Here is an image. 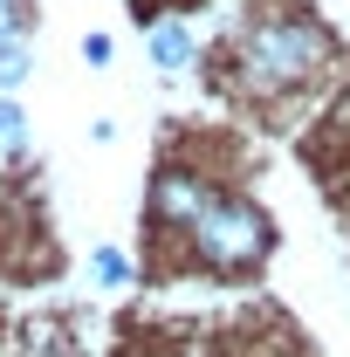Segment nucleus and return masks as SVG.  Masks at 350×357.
I'll return each mask as SVG.
<instances>
[{"mask_svg": "<svg viewBox=\"0 0 350 357\" xmlns=\"http://www.w3.org/2000/svg\"><path fill=\"white\" fill-rule=\"evenodd\" d=\"M151 227L185 248V261L206 275H248L268 261V213L241 192H220L213 178L185 172V165H158L151 199H144Z\"/></svg>", "mask_w": 350, "mask_h": 357, "instance_id": "nucleus-1", "label": "nucleus"}, {"mask_svg": "<svg viewBox=\"0 0 350 357\" xmlns=\"http://www.w3.org/2000/svg\"><path fill=\"white\" fill-rule=\"evenodd\" d=\"M330 28L309 21L303 7H248L234 21V48H227V69L234 89L254 96V103H282V96H303L323 69H330Z\"/></svg>", "mask_w": 350, "mask_h": 357, "instance_id": "nucleus-2", "label": "nucleus"}, {"mask_svg": "<svg viewBox=\"0 0 350 357\" xmlns=\"http://www.w3.org/2000/svg\"><path fill=\"white\" fill-rule=\"evenodd\" d=\"M144 48H151V69L158 76H185L192 62H199V42H192V28L185 21H151V35H144Z\"/></svg>", "mask_w": 350, "mask_h": 357, "instance_id": "nucleus-3", "label": "nucleus"}, {"mask_svg": "<svg viewBox=\"0 0 350 357\" xmlns=\"http://www.w3.org/2000/svg\"><path fill=\"white\" fill-rule=\"evenodd\" d=\"M21 144H28V110L0 89V151H21Z\"/></svg>", "mask_w": 350, "mask_h": 357, "instance_id": "nucleus-4", "label": "nucleus"}, {"mask_svg": "<svg viewBox=\"0 0 350 357\" xmlns=\"http://www.w3.org/2000/svg\"><path fill=\"white\" fill-rule=\"evenodd\" d=\"M89 268H96V282H103V289H117V282L131 275V261H124L117 248H96V255H89Z\"/></svg>", "mask_w": 350, "mask_h": 357, "instance_id": "nucleus-5", "label": "nucleus"}, {"mask_svg": "<svg viewBox=\"0 0 350 357\" xmlns=\"http://www.w3.org/2000/svg\"><path fill=\"white\" fill-rule=\"evenodd\" d=\"M28 35V0H0V42H21Z\"/></svg>", "mask_w": 350, "mask_h": 357, "instance_id": "nucleus-6", "label": "nucleus"}, {"mask_svg": "<svg viewBox=\"0 0 350 357\" xmlns=\"http://www.w3.org/2000/svg\"><path fill=\"white\" fill-rule=\"evenodd\" d=\"M83 62H110V35H83Z\"/></svg>", "mask_w": 350, "mask_h": 357, "instance_id": "nucleus-7", "label": "nucleus"}]
</instances>
